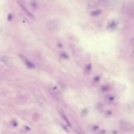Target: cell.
Here are the masks:
<instances>
[{"instance_id":"cell-1","label":"cell","mask_w":134,"mask_h":134,"mask_svg":"<svg viewBox=\"0 0 134 134\" xmlns=\"http://www.w3.org/2000/svg\"><path fill=\"white\" fill-rule=\"evenodd\" d=\"M16 1L18 3V5L20 7V8L23 10V12H25V13L26 14V15L28 17H29L31 18H34V15L28 9L27 6L25 4V2H24V0H16Z\"/></svg>"},{"instance_id":"cell-2","label":"cell","mask_w":134,"mask_h":134,"mask_svg":"<svg viewBox=\"0 0 134 134\" xmlns=\"http://www.w3.org/2000/svg\"><path fill=\"white\" fill-rule=\"evenodd\" d=\"M121 129L127 132H131L134 130V126L130 122L122 121L120 124Z\"/></svg>"},{"instance_id":"cell-3","label":"cell","mask_w":134,"mask_h":134,"mask_svg":"<svg viewBox=\"0 0 134 134\" xmlns=\"http://www.w3.org/2000/svg\"><path fill=\"white\" fill-rule=\"evenodd\" d=\"M47 27L49 30L55 31L58 29V25L57 24L52 20H50L47 24Z\"/></svg>"},{"instance_id":"cell-4","label":"cell","mask_w":134,"mask_h":134,"mask_svg":"<svg viewBox=\"0 0 134 134\" xmlns=\"http://www.w3.org/2000/svg\"><path fill=\"white\" fill-rule=\"evenodd\" d=\"M20 58L23 60V61L26 64V65L28 66L29 67H34V64L30 61H29L28 60H27L26 58H25L24 57H23L22 55H20Z\"/></svg>"},{"instance_id":"cell-5","label":"cell","mask_w":134,"mask_h":134,"mask_svg":"<svg viewBox=\"0 0 134 134\" xmlns=\"http://www.w3.org/2000/svg\"><path fill=\"white\" fill-rule=\"evenodd\" d=\"M102 12V10L100 9H97L95 10H94L91 13V15L92 16H97L99 15Z\"/></svg>"},{"instance_id":"cell-6","label":"cell","mask_w":134,"mask_h":134,"mask_svg":"<svg viewBox=\"0 0 134 134\" xmlns=\"http://www.w3.org/2000/svg\"><path fill=\"white\" fill-rule=\"evenodd\" d=\"M60 114H61V116H62V118L68 123V124H69V125H70V122H69V121H68V119L66 118V116H65V115H64V114L63 113V111H62V110H61V111H60Z\"/></svg>"},{"instance_id":"cell-7","label":"cell","mask_w":134,"mask_h":134,"mask_svg":"<svg viewBox=\"0 0 134 134\" xmlns=\"http://www.w3.org/2000/svg\"><path fill=\"white\" fill-rule=\"evenodd\" d=\"M31 6L34 7V8H36L37 7V4L36 3V2H35V1H32L31 3Z\"/></svg>"},{"instance_id":"cell-8","label":"cell","mask_w":134,"mask_h":134,"mask_svg":"<svg viewBox=\"0 0 134 134\" xmlns=\"http://www.w3.org/2000/svg\"><path fill=\"white\" fill-rule=\"evenodd\" d=\"M13 17H12V15L11 14H9L8 15V20H11L12 19Z\"/></svg>"},{"instance_id":"cell-9","label":"cell","mask_w":134,"mask_h":134,"mask_svg":"<svg viewBox=\"0 0 134 134\" xmlns=\"http://www.w3.org/2000/svg\"><path fill=\"white\" fill-rule=\"evenodd\" d=\"M130 43H131V44L132 45L134 46V37L131 39V41H130Z\"/></svg>"},{"instance_id":"cell-10","label":"cell","mask_w":134,"mask_h":134,"mask_svg":"<svg viewBox=\"0 0 134 134\" xmlns=\"http://www.w3.org/2000/svg\"><path fill=\"white\" fill-rule=\"evenodd\" d=\"M131 57L132 59H133L134 60V50L132 52L131 54Z\"/></svg>"},{"instance_id":"cell-11","label":"cell","mask_w":134,"mask_h":134,"mask_svg":"<svg viewBox=\"0 0 134 134\" xmlns=\"http://www.w3.org/2000/svg\"><path fill=\"white\" fill-rule=\"evenodd\" d=\"M77 133H78L79 134H84V133L82 132V131L81 130H80V129L77 130Z\"/></svg>"}]
</instances>
